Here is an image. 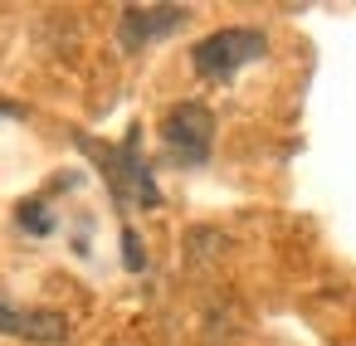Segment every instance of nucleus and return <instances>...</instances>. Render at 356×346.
I'll use <instances>...</instances> for the list:
<instances>
[{"mask_svg":"<svg viewBox=\"0 0 356 346\" xmlns=\"http://www.w3.org/2000/svg\"><path fill=\"white\" fill-rule=\"evenodd\" d=\"M181 25H186V6H122L118 40H122V49H147L152 40H161Z\"/></svg>","mask_w":356,"mask_h":346,"instance_id":"nucleus-4","label":"nucleus"},{"mask_svg":"<svg viewBox=\"0 0 356 346\" xmlns=\"http://www.w3.org/2000/svg\"><path fill=\"white\" fill-rule=\"evenodd\" d=\"M161 142L166 151L181 161V166H200L210 156V142H215V117L205 103H176L166 117H161Z\"/></svg>","mask_w":356,"mask_h":346,"instance_id":"nucleus-2","label":"nucleus"},{"mask_svg":"<svg viewBox=\"0 0 356 346\" xmlns=\"http://www.w3.org/2000/svg\"><path fill=\"white\" fill-rule=\"evenodd\" d=\"M0 336L15 341H35V346H59L69 341V317L54 307H15L0 297Z\"/></svg>","mask_w":356,"mask_h":346,"instance_id":"nucleus-3","label":"nucleus"},{"mask_svg":"<svg viewBox=\"0 0 356 346\" xmlns=\"http://www.w3.org/2000/svg\"><path fill=\"white\" fill-rule=\"evenodd\" d=\"M264 49H268L264 30L234 25V30H215V35H205V40L191 49V64H195V74H200V79H229L234 69H244V64L264 59Z\"/></svg>","mask_w":356,"mask_h":346,"instance_id":"nucleus-1","label":"nucleus"},{"mask_svg":"<svg viewBox=\"0 0 356 346\" xmlns=\"http://www.w3.org/2000/svg\"><path fill=\"white\" fill-rule=\"evenodd\" d=\"M103 156H108V181H113V190H118L122 200L152 210V205H156V186H152L147 166L137 161V132H132L118 151H103Z\"/></svg>","mask_w":356,"mask_h":346,"instance_id":"nucleus-5","label":"nucleus"}]
</instances>
